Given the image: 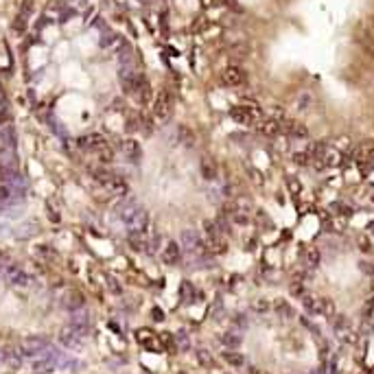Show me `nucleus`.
<instances>
[{
    "instance_id": "35",
    "label": "nucleus",
    "mask_w": 374,
    "mask_h": 374,
    "mask_svg": "<svg viewBox=\"0 0 374 374\" xmlns=\"http://www.w3.org/2000/svg\"><path fill=\"white\" fill-rule=\"evenodd\" d=\"M372 230H374V225H372Z\"/></svg>"
},
{
    "instance_id": "28",
    "label": "nucleus",
    "mask_w": 374,
    "mask_h": 374,
    "mask_svg": "<svg viewBox=\"0 0 374 374\" xmlns=\"http://www.w3.org/2000/svg\"><path fill=\"white\" fill-rule=\"evenodd\" d=\"M357 245H359L363 252H370V250H372V243H370V238H365V237H361Z\"/></svg>"
},
{
    "instance_id": "34",
    "label": "nucleus",
    "mask_w": 374,
    "mask_h": 374,
    "mask_svg": "<svg viewBox=\"0 0 374 374\" xmlns=\"http://www.w3.org/2000/svg\"><path fill=\"white\" fill-rule=\"evenodd\" d=\"M177 374H186V372H177Z\"/></svg>"
},
{
    "instance_id": "8",
    "label": "nucleus",
    "mask_w": 374,
    "mask_h": 374,
    "mask_svg": "<svg viewBox=\"0 0 374 374\" xmlns=\"http://www.w3.org/2000/svg\"><path fill=\"white\" fill-rule=\"evenodd\" d=\"M206 247L212 252V254H223V252L228 250V243H225L223 234H212V237H208Z\"/></svg>"
},
{
    "instance_id": "12",
    "label": "nucleus",
    "mask_w": 374,
    "mask_h": 374,
    "mask_svg": "<svg viewBox=\"0 0 374 374\" xmlns=\"http://www.w3.org/2000/svg\"><path fill=\"white\" fill-rule=\"evenodd\" d=\"M123 151H125V155H127L129 160H134V162H138V160H140V155H142V147L138 145L136 140H132V138L123 142Z\"/></svg>"
},
{
    "instance_id": "23",
    "label": "nucleus",
    "mask_w": 374,
    "mask_h": 374,
    "mask_svg": "<svg viewBox=\"0 0 374 374\" xmlns=\"http://www.w3.org/2000/svg\"><path fill=\"white\" fill-rule=\"evenodd\" d=\"M230 219H232V223H237V225H250V215L243 210H237Z\"/></svg>"
},
{
    "instance_id": "30",
    "label": "nucleus",
    "mask_w": 374,
    "mask_h": 374,
    "mask_svg": "<svg viewBox=\"0 0 374 374\" xmlns=\"http://www.w3.org/2000/svg\"><path fill=\"white\" fill-rule=\"evenodd\" d=\"M160 341L167 343V346H171V343H173V337H171L169 333H162V335H160Z\"/></svg>"
},
{
    "instance_id": "26",
    "label": "nucleus",
    "mask_w": 374,
    "mask_h": 374,
    "mask_svg": "<svg viewBox=\"0 0 374 374\" xmlns=\"http://www.w3.org/2000/svg\"><path fill=\"white\" fill-rule=\"evenodd\" d=\"M311 101H313L311 94H302V97L298 99V107H300V110H306V107L311 105Z\"/></svg>"
},
{
    "instance_id": "7",
    "label": "nucleus",
    "mask_w": 374,
    "mask_h": 374,
    "mask_svg": "<svg viewBox=\"0 0 374 374\" xmlns=\"http://www.w3.org/2000/svg\"><path fill=\"white\" fill-rule=\"evenodd\" d=\"M162 260L167 265H177L182 260V247L177 241H167V245H164L162 250Z\"/></svg>"
},
{
    "instance_id": "21",
    "label": "nucleus",
    "mask_w": 374,
    "mask_h": 374,
    "mask_svg": "<svg viewBox=\"0 0 374 374\" xmlns=\"http://www.w3.org/2000/svg\"><path fill=\"white\" fill-rule=\"evenodd\" d=\"M287 188H289V193L293 195V197H298V195L302 193V184H300L298 177H287Z\"/></svg>"
},
{
    "instance_id": "25",
    "label": "nucleus",
    "mask_w": 374,
    "mask_h": 374,
    "mask_svg": "<svg viewBox=\"0 0 374 374\" xmlns=\"http://www.w3.org/2000/svg\"><path fill=\"white\" fill-rule=\"evenodd\" d=\"M269 306H272V304H269V300H263V298H260V300H256V302H254V308H256L258 313L269 311Z\"/></svg>"
},
{
    "instance_id": "4",
    "label": "nucleus",
    "mask_w": 374,
    "mask_h": 374,
    "mask_svg": "<svg viewBox=\"0 0 374 374\" xmlns=\"http://www.w3.org/2000/svg\"><path fill=\"white\" fill-rule=\"evenodd\" d=\"M256 132H258V136H265V138H278L282 134L280 120L272 119V116H265V119H260L256 123Z\"/></svg>"
},
{
    "instance_id": "5",
    "label": "nucleus",
    "mask_w": 374,
    "mask_h": 374,
    "mask_svg": "<svg viewBox=\"0 0 374 374\" xmlns=\"http://www.w3.org/2000/svg\"><path fill=\"white\" fill-rule=\"evenodd\" d=\"M221 84L228 85V88H238V85L245 84V72L238 66H228L221 72Z\"/></svg>"
},
{
    "instance_id": "15",
    "label": "nucleus",
    "mask_w": 374,
    "mask_h": 374,
    "mask_svg": "<svg viewBox=\"0 0 374 374\" xmlns=\"http://www.w3.org/2000/svg\"><path fill=\"white\" fill-rule=\"evenodd\" d=\"M241 343H243V337H241V335H237V333H225V335H223V346H228L230 350H237Z\"/></svg>"
},
{
    "instance_id": "1",
    "label": "nucleus",
    "mask_w": 374,
    "mask_h": 374,
    "mask_svg": "<svg viewBox=\"0 0 374 374\" xmlns=\"http://www.w3.org/2000/svg\"><path fill=\"white\" fill-rule=\"evenodd\" d=\"M230 119H232L234 123L243 125V127H252V125H256L260 119H263V112H260V107L254 105V103H243V105L230 107Z\"/></svg>"
},
{
    "instance_id": "3",
    "label": "nucleus",
    "mask_w": 374,
    "mask_h": 374,
    "mask_svg": "<svg viewBox=\"0 0 374 374\" xmlns=\"http://www.w3.org/2000/svg\"><path fill=\"white\" fill-rule=\"evenodd\" d=\"M173 114V94L169 90H160V94L153 101V116L162 123H167Z\"/></svg>"
},
{
    "instance_id": "20",
    "label": "nucleus",
    "mask_w": 374,
    "mask_h": 374,
    "mask_svg": "<svg viewBox=\"0 0 374 374\" xmlns=\"http://www.w3.org/2000/svg\"><path fill=\"white\" fill-rule=\"evenodd\" d=\"M293 162L298 164V167H311V155H308V151H295Z\"/></svg>"
},
{
    "instance_id": "2",
    "label": "nucleus",
    "mask_w": 374,
    "mask_h": 374,
    "mask_svg": "<svg viewBox=\"0 0 374 374\" xmlns=\"http://www.w3.org/2000/svg\"><path fill=\"white\" fill-rule=\"evenodd\" d=\"M302 306L308 315H324V317H333L335 315V304L328 298H317V295H308L304 293L302 298Z\"/></svg>"
},
{
    "instance_id": "17",
    "label": "nucleus",
    "mask_w": 374,
    "mask_h": 374,
    "mask_svg": "<svg viewBox=\"0 0 374 374\" xmlns=\"http://www.w3.org/2000/svg\"><path fill=\"white\" fill-rule=\"evenodd\" d=\"M320 250H317V247H308L306 250V254H304V260H306V265L308 267H317V265H320Z\"/></svg>"
},
{
    "instance_id": "10",
    "label": "nucleus",
    "mask_w": 374,
    "mask_h": 374,
    "mask_svg": "<svg viewBox=\"0 0 374 374\" xmlns=\"http://www.w3.org/2000/svg\"><path fill=\"white\" fill-rule=\"evenodd\" d=\"M84 295L79 293V291H70V293H66V298H64V306L68 308V311H79L81 306H84Z\"/></svg>"
},
{
    "instance_id": "31",
    "label": "nucleus",
    "mask_w": 374,
    "mask_h": 374,
    "mask_svg": "<svg viewBox=\"0 0 374 374\" xmlns=\"http://www.w3.org/2000/svg\"><path fill=\"white\" fill-rule=\"evenodd\" d=\"M256 247V238L252 237V238H245V250H254Z\"/></svg>"
},
{
    "instance_id": "29",
    "label": "nucleus",
    "mask_w": 374,
    "mask_h": 374,
    "mask_svg": "<svg viewBox=\"0 0 374 374\" xmlns=\"http://www.w3.org/2000/svg\"><path fill=\"white\" fill-rule=\"evenodd\" d=\"M151 315H153V320H155V322H162V320H164V313H162V308H158V306L153 308V313H151Z\"/></svg>"
},
{
    "instance_id": "11",
    "label": "nucleus",
    "mask_w": 374,
    "mask_h": 374,
    "mask_svg": "<svg viewBox=\"0 0 374 374\" xmlns=\"http://www.w3.org/2000/svg\"><path fill=\"white\" fill-rule=\"evenodd\" d=\"M199 171H202V177H204V180H215V177H217V162L206 155V158H202Z\"/></svg>"
},
{
    "instance_id": "16",
    "label": "nucleus",
    "mask_w": 374,
    "mask_h": 374,
    "mask_svg": "<svg viewBox=\"0 0 374 374\" xmlns=\"http://www.w3.org/2000/svg\"><path fill=\"white\" fill-rule=\"evenodd\" d=\"M245 173H247V177H250L252 184H256V186H263V184H265V175H263V171H258L256 167H247V169H245Z\"/></svg>"
},
{
    "instance_id": "22",
    "label": "nucleus",
    "mask_w": 374,
    "mask_h": 374,
    "mask_svg": "<svg viewBox=\"0 0 374 374\" xmlns=\"http://www.w3.org/2000/svg\"><path fill=\"white\" fill-rule=\"evenodd\" d=\"M105 285H107V289H110L114 295H120V293H123V287H120V282L116 280L114 276H107V278H105Z\"/></svg>"
},
{
    "instance_id": "13",
    "label": "nucleus",
    "mask_w": 374,
    "mask_h": 374,
    "mask_svg": "<svg viewBox=\"0 0 374 374\" xmlns=\"http://www.w3.org/2000/svg\"><path fill=\"white\" fill-rule=\"evenodd\" d=\"M177 140H180L182 145H186V147H193L197 138H195V132H193L190 127H186V125H180V127H177Z\"/></svg>"
},
{
    "instance_id": "27",
    "label": "nucleus",
    "mask_w": 374,
    "mask_h": 374,
    "mask_svg": "<svg viewBox=\"0 0 374 374\" xmlns=\"http://www.w3.org/2000/svg\"><path fill=\"white\" fill-rule=\"evenodd\" d=\"M204 29H206V20L199 18L197 22H193V33H204Z\"/></svg>"
},
{
    "instance_id": "19",
    "label": "nucleus",
    "mask_w": 374,
    "mask_h": 374,
    "mask_svg": "<svg viewBox=\"0 0 374 374\" xmlns=\"http://www.w3.org/2000/svg\"><path fill=\"white\" fill-rule=\"evenodd\" d=\"M273 308H276V313L282 317H293V308H291L289 302H285V300H278V302L273 304Z\"/></svg>"
},
{
    "instance_id": "24",
    "label": "nucleus",
    "mask_w": 374,
    "mask_h": 374,
    "mask_svg": "<svg viewBox=\"0 0 374 374\" xmlns=\"http://www.w3.org/2000/svg\"><path fill=\"white\" fill-rule=\"evenodd\" d=\"M289 291H291V295H295V298H302L306 291H304V285L300 280H293L291 282V287H289Z\"/></svg>"
},
{
    "instance_id": "33",
    "label": "nucleus",
    "mask_w": 374,
    "mask_h": 374,
    "mask_svg": "<svg viewBox=\"0 0 374 374\" xmlns=\"http://www.w3.org/2000/svg\"><path fill=\"white\" fill-rule=\"evenodd\" d=\"M370 199H372V204H374V193H372V197H370Z\"/></svg>"
},
{
    "instance_id": "14",
    "label": "nucleus",
    "mask_w": 374,
    "mask_h": 374,
    "mask_svg": "<svg viewBox=\"0 0 374 374\" xmlns=\"http://www.w3.org/2000/svg\"><path fill=\"white\" fill-rule=\"evenodd\" d=\"M221 357H223V361L228 365H232V368H243V365H245V357L237 350H225Z\"/></svg>"
},
{
    "instance_id": "18",
    "label": "nucleus",
    "mask_w": 374,
    "mask_h": 374,
    "mask_svg": "<svg viewBox=\"0 0 374 374\" xmlns=\"http://www.w3.org/2000/svg\"><path fill=\"white\" fill-rule=\"evenodd\" d=\"M195 357H197L199 365H204V368H212V363H215V359H212V355L208 350H204V348H199L197 352H195Z\"/></svg>"
},
{
    "instance_id": "32",
    "label": "nucleus",
    "mask_w": 374,
    "mask_h": 374,
    "mask_svg": "<svg viewBox=\"0 0 374 374\" xmlns=\"http://www.w3.org/2000/svg\"><path fill=\"white\" fill-rule=\"evenodd\" d=\"M7 195H9V190H7V188H2V186H0V199H5Z\"/></svg>"
},
{
    "instance_id": "9",
    "label": "nucleus",
    "mask_w": 374,
    "mask_h": 374,
    "mask_svg": "<svg viewBox=\"0 0 374 374\" xmlns=\"http://www.w3.org/2000/svg\"><path fill=\"white\" fill-rule=\"evenodd\" d=\"M136 99H138V103H142V105H149L151 103V99H153V94H151V85L147 84V79H140V84H138V88H136Z\"/></svg>"
},
{
    "instance_id": "6",
    "label": "nucleus",
    "mask_w": 374,
    "mask_h": 374,
    "mask_svg": "<svg viewBox=\"0 0 374 374\" xmlns=\"http://www.w3.org/2000/svg\"><path fill=\"white\" fill-rule=\"evenodd\" d=\"M182 245L186 247L188 252H204L206 250V241H202L199 238V234L197 232H193V230H184L182 232Z\"/></svg>"
}]
</instances>
